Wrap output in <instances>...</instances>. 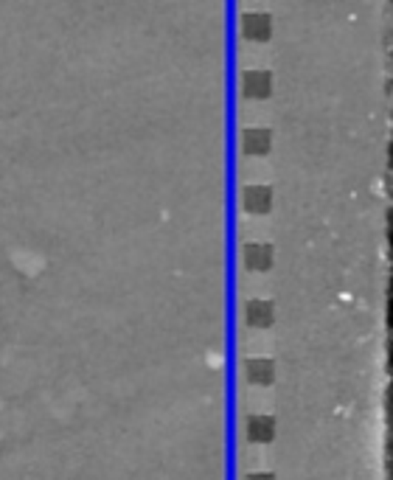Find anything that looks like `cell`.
Wrapping results in <instances>:
<instances>
[{
    "instance_id": "7a4b0ae2",
    "label": "cell",
    "mask_w": 393,
    "mask_h": 480,
    "mask_svg": "<svg viewBox=\"0 0 393 480\" xmlns=\"http://www.w3.org/2000/svg\"><path fill=\"white\" fill-rule=\"evenodd\" d=\"M242 31H245V37H250V40H267L270 31H273L270 15H264V12L245 15V17H242Z\"/></svg>"
},
{
    "instance_id": "5b68a950",
    "label": "cell",
    "mask_w": 393,
    "mask_h": 480,
    "mask_svg": "<svg viewBox=\"0 0 393 480\" xmlns=\"http://www.w3.org/2000/svg\"><path fill=\"white\" fill-rule=\"evenodd\" d=\"M248 376L256 385H270L276 379V362L267 357H253L248 360Z\"/></svg>"
},
{
    "instance_id": "3957f363",
    "label": "cell",
    "mask_w": 393,
    "mask_h": 480,
    "mask_svg": "<svg viewBox=\"0 0 393 480\" xmlns=\"http://www.w3.org/2000/svg\"><path fill=\"white\" fill-rule=\"evenodd\" d=\"M273 202V188L270 185H248L245 188V208L253 211V213H264Z\"/></svg>"
},
{
    "instance_id": "ba28073f",
    "label": "cell",
    "mask_w": 393,
    "mask_h": 480,
    "mask_svg": "<svg viewBox=\"0 0 393 480\" xmlns=\"http://www.w3.org/2000/svg\"><path fill=\"white\" fill-rule=\"evenodd\" d=\"M270 141H273V138H270L267 129H248L242 146H245L248 155H264V152L270 149Z\"/></svg>"
},
{
    "instance_id": "52a82bcc",
    "label": "cell",
    "mask_w": 393,
    "mask_h": 480,
    "mask_svg": "<svg viewBox=\"0 0 393 480\" xmlns=\"http://www.w3.org/2000/svg\"><path fill=\"white\" fill-rule=\"evenodd\" d=\"M250 441H273L276 435V418L273 416H253L248 424Z\"/></svg>"
},
{
    "instance_id": "9c48e42d",
    "label": "cell",
    "mask_w": 393,
    "mask_h": 480,
    "mask_svg": "<svg viewBox=\"0 0 393 480\" xmlns=\"http://www.w3.org/2000/svg\"><path fill=\"white\" fill-rule=\"evenodd\" d=\"M248 480H276V474L273 472H253Z\"/></svg>"
},
{
    "instance_id": "6da1fadb",
    "label": "cell",
    "mask_w": 393,
    "mask_h": 480,
    "mask_svg": "<svg viewBox=\"0 0 393 480\" xmlns=\"http://www.w3.org/2000/svg\"><path fill=\"white\" fill-rule=\"evenodd\" d=\"M242 90H245L248 96H253V99L270 96V90H273V73L264 71V68H250V71H245V76H242Z\"/></svg>"
},
{
    "instance_id": "8992f818",
    "label": "cell",
    "mask_w": 393,
    "mask_h": 480,
    "mask_svg": "<svg viewBox=\"0 0 393 480\" xmlns=\"http://www.w3.org/2000/svg\"><path fill=\"white\" fill-rule=\"evenodd\" d=\"M273 318H276V306H273V301H262V298H256V301H250V304H248V323H250V326H270V323H273Z\"/></svg>"
},
{
    "instance_id": "277c9868",
    "label": "cell",
    "mask_w": 393,
    "mask_h": 480,
    "mask_svg": "<svg viewBox=\"0 0 393 480\" xmlns=\"http://www.w3.org/2000/svg\"><path fill=\"white\" fill-rule=\"evenodd\" d=\"M245 264H248V270H270L273 267V248L250 242L245 248Z\"/></svg>"
}]
</instances>
